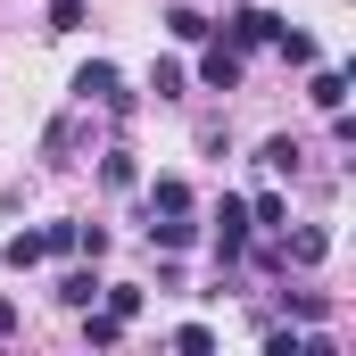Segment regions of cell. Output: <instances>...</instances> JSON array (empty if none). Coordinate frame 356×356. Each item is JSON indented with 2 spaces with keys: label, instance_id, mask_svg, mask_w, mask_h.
Returning <instances> with one entry per match:
<instances>
[{
  "label": "cell",
  "instance_id": "cell-1",
  "mask_svg": "<svg viewBox=\"0 0 356 356\" xmlns=\"http://www.w3.org/2000/svg\"><path fill=\"white\" fill-rule=\"evenodd\" d=\"M75 99H83V108H116V116L133 108V91H124V75H116L108 58H91V67H75Z\"/></svg>",
  "mask_w": 356,
  "mask_h": 356
},
{
  "label": "cell",
  "instance_id": "cell-2",
  "mask_svg": "<svg viewBox=\"0 0 356 356\" xmlns=\"http://www.w3.org/2000/svg\"><path fill=\"white\" fill-rule=\"evenodd\" d=\"M241 257H249V207L224 199L216 207V266H241Z\"/></svg>",
  "mask_w": 356,
  "mask_h": 356
},
{
  "label": "cell",
  "instance_id": "cell-3",
  "mask_svg": "<svg viewBox=\"0 0 356 356\" xmlns=\"http://www.w3.org/2000/svg\"><path fill=\"white\" fill-rule=\"evenodd\" d=\"M224 42H232V50H273V42H282V17H273V8H241V17L224 25Z\"/></svg>",
  "mask_w": 356,
  "mask_h": 356
},
{
  "label": "cell",
  "instance_id": "cell-4",
  "mask_svg": "<svg viewBox=\"0 0 356 356\" xmlns=\"http://www.w3.org/2000/svg\"><path fill=\"white\" fill-rule=\"evenodd\" d=\"M273 241H282V266H323V257H332V232H323V224H298V232L282 224Z\"/></svg>",
  "mask_w": 356,
  "mask_h": 356
},
{
  "label": "cell",
  "instance_id": "cell-5",
  "mask_svg": "<svg viewBox=\"0 0 356 356\" xmlns=\"http://www.w3.org/2000/svg\"><path fill=\"white\" fill-rule=\"evenodd\" d=\"M199 83H207V91H241V50H232V42H216V50L199 58Z\"/></svg>",
  "mask_w": 356,
  "mask_h": 356
},
{
  "label": "cell",
  "instance_id": "cell-6",
  "mask_svg": "<svg viewBox=\"0 0 356 356\" xmlns=\"http://www.w3.org/2000/svg\"><path fill=\"white\" fill-rule=\"evenodd\" d=\"M141 199H149V216H191V182H182V175H158Z\"/></svg>",
  "mask_w": 356,
  "mask_h": 356
},
{
  "label": "cell",
  "instance_id": "cell-7",
  "mask_svg": "<svg viewBox=\"0 0 356 356\" xmlns=\"http://www.w3.org/2000/svg\"><path fill=\"white\" fill-rule=\"evenodd\" d=\"M149 241L175 257V249H191V241H199V224H191V216H149Z\"/></svg>",
  "mask_w": 356,
  "mask_h": 356
},
{
  "label": "cell",
  "instance_id": "cell-8",
  "mask_svg": "<svg viewBox=\"0 0 356 356\" xmlns=\"http://www.w3.org/2000/svg\"><path fill=\"white\" fill-rule=\"evenodd\" d=\"M307 99H315L323 116H332V108H348V75H340V67H315V83H307Z\"/></svg>",
  "mask_w": 356,
  "mask_h": 356
},
{
  "label": "cell",
  "instance_id": "cell-9",
  "mask_svg": "<svg viewBox=\"0 0 356 356\" xmlns=\"http://www.w3.org/2000/svg\"><path fill=\"white\" fill-rule=\"evenodd\" d=\"M91 298H99V273H91V266H75V273H58V307H75V315H83Z\"/></svg>",
  "mask_w": 356,
  "mask_h": 356
},
{
  "label": "cell",
  "instance_id": "cell-10",
  "mask_svg": "<svg viewBox=\"0 0 356 356\" xmlns=\"http://www.w3.org/2000/svg\"><path fill=\"white\" fill-rule=\"evenodd\" d=\"M298 158H307V149H298L290 133H273L266 149H257V166H266V175H298Z\"/></svg>",
  "mask_w": 356,
  "mask_h": 356
},
{
  "label": "cell",
  "instance_id": "cell-11",
  "mask_svg": "<svg viewBox=\"0 0 356 356\" xmlns=\"http://www.w3.org/2000/svg\"><path fill=\"white\" fill-rule=\"evenodd\" d=\"M282 224H290L282 191H257V199H249V232H282Z\"/></svg>",
  "mask_w": 356,
  "mask_h": 356
},
{
  "label": "cell",
  "instance_id": "cell-12",
  "mask_svg": "<svg viewBox=\"0 0 356 356\" xmlns=\"http://www.w3.org/2000/svg\"><path fill=\"white\" fill-rule=\"evenodd\" d=\"M42 249H50V257H75V249H83V224H75V216L42 224Z\"/></svg>",
  "mask_w": 356,
  "mask_h": 356
},
{
  "label": "cell",
  "instance_id": "cell-13",
  "mask_svg": "<svg viewBox=\"0 0 356 356\" xmlns=\"http://www.w3.org/2000/svg\"><path fill=\"white\" fill-rule=\"evenodd\" d=\"M42 257H50V249H42V232H17V241L0 249V266H17V273H33Z\"/></svg>",
  "mask_w": 356,
  "mask_h": 356
},
{
  "label": "cell",
  "instance_id": "cell-14",
  "mask_svg": "<svg viewBox=\"0 0 356 356\" xmlns=\"http://www.w3.org/2000/svg\"><path fill=\"white\" fill-rule=\"evenodd\" d=\"M124 332H133V323H116L108 307H99V315H91V307H83V340H91V348H116Z\"/></svg>",
  "mask_w": 356,
  "mask_h": 356
},
{
  "label": "cell",
  "instance_id": "cell-15",
  "mask_svg": "<svg viewBox=\"0 0 356 356\" xmlns=\"http://www.w3.org/2000/svg\"><path fill=\"white\" fill-rule=\"evenodd\" d=\"M99 182H108V191H133V182H141L133 149H108V158H99Z\"/></svg>",
  "mask_w": 356,
  "mask_h": 356
},
{
  "label": "cell",
  "instance_id": "cell-16",
  "mask_svg": "<svg viewBox=\"0 0 356 356\" xmlns=\"http://www.w3.org/2000/svg\"><path fill=\"white\" fill-rule=\"evenodd\" d=\"M99 298H108V315H116V323H141V290H133V282H116V290L99 282Z\"/></svg>",
  "mask_w": 356,
  "mask_h": 356
},
{
  "label": "cell",
  "instance_id": "cell-17",
  "mask_svg": "<svg viewBox=\"0 0 356 356\" xmlns=\"http://www.w3.org/2000/svg\"><path fill=\"white\" fill-rule=\"evenodd\" d=\"M166 33H175V42H207V33H216V25H207V17H199V8H166Z\"/></svg>",
  "mask_w": 356,
  "mask_h": 356
},
{
  "label": "cell",
  "instance_id": "cell-18",
  "mask_svg": "<svg viewBox=\"0 0 356 356\" xmlns=\"http://www.w3.org/2000/svg\"><path fill=\"white\" fill-rule=\"evenodd\" d=\"M149 91H158V99H182V91H191V75H182L175 58H158V67H149Z\"/></svg>",
  "mask_w": 356,
  "mask_h": 356
},
{
  "label": "cell",
  "instance_id": "cell-19",
  "mask_svg": "<svg viewBox=\"0 0 356 356\" xmlns=\"http://www.w3.org/2000/svg\"><path fill=\"white\" fill-rule=\"evenodd\" d=\"M273 50H282L290 67H315V42H307V33H290V25H282V42H273Z\"/></svg>",
  "mask_w": 356,
  "mask_h": 356
},
{
  "label": "cell",
  "instance_id": "cell-20",
  "mask_svg": "<svg viewBox=\"0 0 356 356\" xmlns=\"http://www.w3.org/2000/svg\"><path fill=\"white\" fill-rule=\"evenodd\" d=\"M175 348H182V356H207V348H216V332H207V323H182Z\"/></svg>",
  "mask_w": 356,
  "mask_h": 356
},
{
  "label": "cell",
  "instance_id": "cell-21",
  "mask_svg": "<svg viewBox=\"0 0 356 356\" xmlns=\"http://www.w3.org/2000/svg\"><path fill=\"white\" fill-rule=\"evenodd\" d=\"M83 25V0H50V33H75Z\"/></svg>",
  "mask_w": 356,
  "mask_h": 356
},
{
  "label": "cell",
  "instance_id": "cell-22",
  "mask_svg": "<svg viewBox=\"0 0 356 356\" xmlns=\"http://www.w3.org/2000/svg\"><path fill=\"white\" fill-rule=\"evenodd\" d=\"M8 332H17V298H0V340H8Z\"/></svg>",
  "mask_w": 356,
  "mask_h": 356
}]
</instances>
